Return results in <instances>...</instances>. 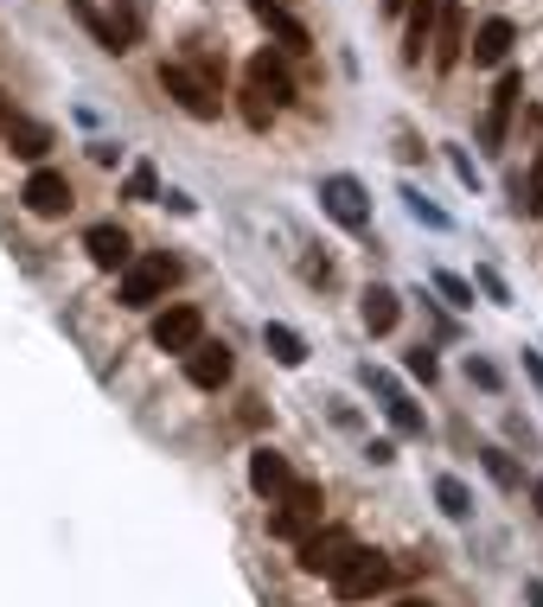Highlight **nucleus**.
<instances>
[{"instance_id": "26", "label": "nucleus", "mask_w": 543, "mask_h": 607, "mask_svg": "<svg viewBox=\"0 0 543 607\" xmlns=\"http://www.w3.org/2000/svg\"><path fill=\"white\" fill-rule=\"evenodd\" d=\"M403 205H410V218H415V225H429V230H448V211H441V205H429V199H422V192H415V186H403Z\"/></svg>"}, {"instance_id": "16", "label": "nucleus", "mask_w": 543, "mask_h": 607, "mask_svg": "<svg viewBox=\"0 0 543 607\" xmlns=\"http://www.w3.org/2000/svg\"><path fill=\"white\" fill-rule=\"evenodd\" d=\"M448 13V0H410V32H403V58L422 64V51L435 46V26Z\"/></svg>"}, {"instance_id": "5", "label": "nucleus", "mask_w": 543, "mask_h": 607, "mask_svg": "<svg viewBox=\"0 0 543 607\" xmlns=\"http://www.w3.org/2000/svg\"><path fill=\"white\" fill-rule=\"evenodd\" d=\"M243 90L262 97L269 109H294V77H288V51H269L262 46L250 64H243Z\"/></svg>"}, {"instance_id": "28", "label": "nucleus", "mask_w": 543, "mask_h": 607, "mask_svg": "<svg viewBox=\"0 0 543 607\" xmlns=\"http://www.w3.org/2000/svg\"><path fill=\"white\" fill-rule=\"evenodd\" d=\"M435 288L448 295V307H473V281H466V276H454V269H441V276H435Z\"/></svg>"}, {"instance_id": "31", "label": "nucleus", "mask_w": 543, "mask_h": 607, "mask_svg": "<svg viewBox=\"0 0 543 607\" xmlns=\"http://www.w3.org/2000/svg\"><path fill=\"white\" fill-rule=\"evenodd\" d=\"M410 371H415L422 384H435V371H441V365H435V352H429V346H415V352H410Z\"/></svg>"}, {"instance_id": "32", "label": "nucleus", "mask_w": 543, "mask_h": 607, "mask_svg": "<svg viewBox=\"0 0 543 607\" xmlns=\"http://www.w3.org/2000/svg\"><path fill=\"white\" fill-rule=\"evenodd\" d=\"M90 160H97V167H122V148H115V141H90Z\"/></svg>"}, {"instance_id": "40", "label": "nucleus", "mask_w": 543, "mask_h": 607, "mask_svg": "<svg viewBox=\"0 0 543 607\" xmlns=\"http://www.w3.org/2000/svg\"><path fill=\"white\" fill-rule=\"evenodd\" d=\"M378 7H384V13H403V7H410V0H378Z\"/></svg>"}, {"instance_id": "19", "label": "nucleus", "mask_w": 543, "mask_h": 607, "mask_svg": "<svg viewBox=\"0 0 543 607\" xmlns=\"http://www.w3.org/2000/svg\"><path fill=\"white\" fill-rule=\"evenodd\" d=\"M97 39H103V51H129L134 39H141V7H134V0H115V13H103Z\"/></svg>"}, {"instance_id": "2", "label": "nucleus", "mask_w": 543, "mask_h": 607, "mask_svg": "<svg viewBox=\"0 0 543 607\" xmlns=\"http://www.w3.org/2000/svg\"><path fill=\"white\" fill-rule=\"evenodd\" d=\"M320 506H326V492H320L313 480H294L282 499L269 506V537H282V544H308V537L320 531Z\"/></svg>"}, {"instance_id": "27", "label": "nucleus", "mask_w": 543, "mask_h": 607, "mask_svg": "<svg viewBox=\"0 0 543 607\" xmlns=\"http://www.w3.org/2000/svg\"><path fill=\"white\" fill-rule=\"evenodd\" d=\"M122 192H129L134 205H154V199H160V173H154V167H134V173H129V186H122Z\"/></svg>"}, {"instance_id": "7", "label": "nucleus", "mask_w": 543, "mask_h": 607, "mask_svg": "<svg viewBox=\"0 0 543 607\" xmlns=\"http://www.w3.org/2000/svg\"><path fill=\"white\" fill-rule=\"evenodd\" d=\"M390 576H396V569H390V557L359 550V557L333 576V595H339V601H371V595H384V588H390Z\"/></svg>"}, {"instance_id": "38", "label": "nucleus", "mask_w": 543, "mask_h": 607, "mask_svg": "<svg viewBox=\"0 0 543 607\" xmlns=\"http://www.w3.org/2000/svg\"><path fill=\"white\" fill-rule=\"evenodd\" d=\"M524 595H531V607H543V583H531V588H524Z\"/></svg>"}, {"instance_id": "4", "label": "nucleus", "mask_w": 543, "mask_h": 607, "mask_svg": "<svg viewBox=\"0 0 543 607\" xmlns=\"http://www.w3.org/2000/svg\"><path fill=\"white\" fill-rule=\"evenodd\" d=\"M320 211H326L339 230H352V237L371 230V192H364L352 173H326L320 179Z\"/></svg>"}, {"instance_id": "37", "label": "nucleus", "mask_w": 543, "mask_h": 607, "mask_svg": "<svg viewBox=\"0 0 543 607\" xmlns=\"http://www.w3.org/2000/svg\"><path fill=\"white\" fill-rule=\"evenodd\" d=\"M7 116H13V97H7V90H0V128H7Z\"/></svg>"}, {"instance_id": "34", "label": "nucleus", "mask_w": 543, "mask_h": 607, "mask_svg": "<svg viewBox=\"0 0 543 607\" xmlns=\"http://www.w3.org/2000/svg\"><path fill=\"white\" fill-rule=\"evenodd\" d=\"M480 288H486V295H492V301H499V307H505V301H512V295H505V281H499V276H492V269H480Z\"/></svg>"}, {"instance_id": "1", "label": "nucleus", "mask_w": 543, "mask_h": 607, "mask_svg": "<svg viewBox=\"0 0 543 607\" xmlns=\"http://www.w3.org/2000/svg\"><path fill=\"white\" fill-rule=\"evenodd\" d=\"M160 90L180 102L192 122H218V109H224V97H218V77H211L205 64H185V58L160 64Z\"/></svg>"}, {"instance_id": "9", "label": "nucleus", "mask_w": 543, "mask_h": 607, "mask_svg": "<svg viewBox=\"0 0 543 607\" xmlns=\"http://www.w3.org/2000/svg\"><path fill=\"white\" fill-rule=\"evenodd\" d=\"M20 205H27L32 218H64L71 211V179L58 173V167H32L27 186H20Z\"/></svg>"}, {"instance_id": "22", "label": "nucleus", "mask_w": 543, "mask_h": 607, "mask_svg": "<svg viewBox=\"0 0 543 607\" xmlns=\"http://www.w3.org/2000/svg\"><path fill=\"white\" fill-rule=\"evenodd\" d=\"M262 346H269V358L288 365V371H301V365H308V339H301L294 327H282V320H269V327H262Z\"/></svg>"}, {"instance_id": "24", "label": "nucleus", "mask_w": 543, "mask_h": 607, "mask_svg": "<svg viewBox=\"0 0 543 607\" xmlns=\"http://www.w3.org/2000/svg\"><path fill=\"white\" fill-rule=\"evenodd\" d=\"M480 460H486V474L499 486H505V492H517V486H524V467H517L512 455H505V448H480Z\"/></svg>"}, {"instance_id": "33", "label": "nucleus", "mask_w": 543, "mask_h": 607, "mask_svg": "<svg viewBox=\"0 0 543 607\" xmlns=\"http://www.w3.org/2000/svg\"><path fill=\"white\" fill-rule=\"evenodd\" d=\"M301 276H308V281H333V262H326V256H308V269H301Z\"/></svg>"}, {"instance_id": "23", "label": "nucleus", "mask_w": 543, "mask_h": 607, "mask_svg": "<svg viewBox=\"0 0 543 607\" xmlns=\"http://www.w3.org/2000/svg\"><path fill=\"white\" fill-rule=\"evenodd\" d=\"M435 506L448 511L454 525H461V518H473V492H466V486L454 480V474H441V480H435Z\"/></svg>"}, {"instance_id": "18", "label": "nucleus", "mask_w": 543, "mask_h": 607, "mask_svg": "<svg viewBox=\"0 0 543 607\" xmlns=\"http://www.w3.org/2000/svg\"><path fill=\"white\" fill-rule=\"evenodd\" d=\"M429 58H435V71H454V64L466 58V32H461V7H454V0H448V13H441V26H435Z\"/></svg>"}, {"instance_id": "30", "label": "nucleus", "mask_w": 543, "mask_h": 607, "mask_svg": "<svg viewBox=\"0 0 543 607\" xmlns=\"http://www.w3.org/2000/svg\"><path fill=\"white\" fill-rule=\"evenodd\" d=\"M448 167H454V179H461V186H473V192H480V167H473L461 148H448Z\"/></svg>"}, {"instance_id": "8", "label": "nucleus", "mask_w": 543, "mask_h": 607, "mask_svg": "<svg viewBox=\"0 0 543 607\" xmlns=\"http://www.w3.org/2000/svg\"><path fill=\"white\" fill-rule=\"evenodd\" d=\"M154 346L160 352H192V346H205V314H199V307H185V301H173V307H160L154 314Z\"/></svg>"}, {"instance_id": "14", "label": "nucleus", "mask_w": 543, "mask_h": 607, "mask_svg": "<svg viewBox=\"0 0 543 607\" xmlns=\"http://www.w3.org/2000/svg\"><path fill=\"white\" fill-rule=\"evenodd\" d=\"M517 97H524V77L505 71V77H499V90H492V102H486V128H480V141H486V148H505V128H512Z\"/></svg>"}, {"instance_id": "25", "label": "nucleus", "mask_w": 543, "mask_h": 607, "mask_svg": "<svg viewBox=\"0 0 543 607\" xmlns=\"http://www.w3.org/2000/svg\"><path fill=\"white\" fill-rule=\"evenodd\" d=\"M517 218H543V153L531 160V179L517 186Z\"/></svg>"}, {"instance_id": "36", "label": "nucleus", "mask_w": 543, "mask_h": 607, "mask_svg": "<svg viewBox=\"0 0 543 607\" xmlns=\"http://www.w3.org/2000/svg\"><path fill=\"white\" fill-rule=\"evenodd\" d=\"M524 371H531V384L543 390V352H524Z\"/></svg>"}, {"instance_id": "20", "label": "nucleus", "mask_w": 543, "mask_h": 607, "mask_svg": "<svg viewBox=\"0 0 543 607\" xmlns=\"http://www.w3.org/2000/svg\"><path fill=\"white\" fill-rule=\"evenodd\" d=\"M359 314H364V332L378 339V332H390V327H396V314H403V301H396V288H384V281H371V288H364V301H359Z\"/></svg>"}, {"instance_id": "10", "label": "nucleus", "mask_w": 543, "mask_h": 607, "mask_svg": "<svg viewBox=\"0 0 543 607\" xmlns=\"http://www.w3.org/2000/svg\"><path fill=\"white\" fill-rule=\"evenodd\" d=\"M83 250H90V262H97L103 276H129L134 269V237L122 225H90L83 230Z\"/></svg>"}, {"instance_id": "11", "label": "nucleus", "mask_w": 543, "mask_h": 607, "mask_svg": "<svg viewBox=\"0 0 543 607\" xmlns=\"http://www.w3.org/2000/svg\"><path fill=\"white\" fill-rule=\"evenodd\" d=\"M250 13H257V26L275 39V51H288V58H301V51H313V32L294 13H288L282 0H250Z\"/></svg>"}, {"instance_id": "41", "label": "nucleus", "mask_w": 543, "mask_h": 607, "mask_svg": "<svg viewBox=\"0 0 543 607\" xmlns=\"http://www.w3.org/2000/svg\"><path fill=\"white\" fill-rule=\"evenodd\" d=\"M396 607H429V601H396Z\"/></svg>"}, {"instance_id": "3", "label": "nucleus", "mask_w": 543, "mask_h": 607, "mask_svg": "<svg viewBox=\"0 0 543 607\" xmlns=\"http://www.w3.org/2000/svg\"><path fill=\"white\" fill-rule=\"evenodd\" d=\"M180 281V262L173 256H134V269L122 276V307H134V314H148V307L167 301V288Z\"/></svg>"}, {"instance_id": "39", "label": "nucleus", "mask_w": 543, "mask_h": 607, "mask_svg": "<svg viewBox=\"0 0 543 607\" xmlns=\"http://www.w3.org/2000/svg\"><path fill=\"white\" fill-rule=\"evenodd\" d=\"M531 506H537V518H543V480H537V486H531Z\"/></svg>"}, {"instance_id": "17", "label": "nucleus", "mask_w": 543, "mask_h": 607, "mask_svg": "<svg viewBox=\"0 0 543 607\" xmlns=\"http://www.w3.org/2000/svg\"><path fill=\"white\" fill-rule=\"evenodd\" d=\"M250 486H257L262 499L275 506V499L288 492V486H294V474H288V460L275 455V448H257V455H250Z\"/></svg>"}, {"instance_id": "29", "label": "nucleus", "mask_w": 543, "mask_h": 607, "mask_svg": "<svg viewBox=\"0 0 543 607\" xmlns=\"http://www.w3.org/2000/svg\"><path fill=\"white\" fill-rule=\"evenodd\" d=\"M466 378L480 384V390H499V384H505V378H499V365H492V358H473V352H466Z\"/></svg>"}, {"instance_id": "21", "label": "nucleus", "mask_w": 543, "mask_h": 607, "mask_svg": "<svg viewBox=\"0 0 543 607\" xmlns=\"http://www.w3.org/2000/svg\"><path fill=\"white\" fill-rule=\"evenodd\" d=\"M512 39H517V26L512 20H499V13H492L486 26H480V32H473V64H505V51H512Z\"/></svg>"}, {"instance_id": "35", "label": "nucleus", "mask_w": 543, "mask_h": 607, "mask_svg": "<svg viewBox=\"0 0 543 607\" xmlns=\"http://www.w3.org/2000/svg\"><path fill=\"white\" fill-rule=\"evenodd\" d=\"M71 13H78V20L90 26V32H97V26H103V13H97V7H90V0H71Z\"/></svg>"}, {"instance_id": "15", "label": "nucleus", "mask_w": 543, "mask_h": 607, "mask_svg": "<svg viewBox=\"0 0 543 607\" xmlns=\"http://www.w3.org/2000/svg\"><path fill=\"white\" fill-rule=\"evenodd\" d=\"M0 141L20 153V160H46V153H52V128L32 122L27 109H13V116H7V128H0Z\"/></svg>"}, {"instance_id": "6", "label": "nucleus", "mask_w": 543, "mask_h": 607, "mask_svg": "<svg viewBox=\"0 0 543 607\" xmlns=\"http://www.w3.org/2000/svg\"><path fill=\"white\" fill-rule=\"evenodd\" d=\"M352 557H359V537H352V531H339V525L313 531L308 544H294V563H301L308 576H326V583H333V576H339V569H345Z\"/></svg>"}, {"instance_id": "13", "label": "nucleus", "mask_w": 543, "mask_h": 607, "mask_svg": "<svg viewBox=\"0 0 543 607\" xmlns=\"http://www.w3.org/2000/svg\"><path fill=\"white\" fill-rule=\"evenodd\" d=\"M364 384H371V390L384 397V416H390V429H396V435H415V441L429 435V416H422V409H415L410 397H403V390H396V384L384 378V371H371V365H364Z\"/></svg>"}, {"instance_id": "12", "label": "nucleus", "mask_w": 543, "mask_h": 607, "mask_svg": "<svg viewBox=\"0 0 543 607\" xmlns=\"http://www.w3.org/2000/svg\"><path fill=\"white\" fill-rule=\"evenodd\" d=\"M231 371H237V358H231L224 339H205V346H192V352H185V378L199 384V390H224Z\"/></svg>"}]
</instances>
